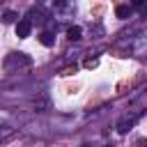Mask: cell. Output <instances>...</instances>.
Segmentation results:
<instances>
[{"mask_svg":"<svg viewBox=\"0 0 147 147\" xmlns=\"http://www.w3.org/2000/svg\"><path fill=\"white\" fill-rule=\"evenodd\" d=\"M39 41H41L44 46H53V44H55V37H53V32H41V34H39Z\"/></svg>","mask_w":147,"mask_h":147,"instance_id":"obj_6","label":"cell"},{"mask_svg":"<svg viewBox=\"0 0 147 147\" xmlns=\"http://www.w3.org/2000/svg\"><path fill=\"white\" fill-rule=\"evenodd\" d=\"M67 37H69V39H71V41H78V39H80V37H83V30H80V28H78V25H71V28H69V30H67Z\"/></svg>","mask_w":147,"mask_h":147,"instance_id":"obj_4","label":"cell"},{"mask_svg":"<svg viewBox=\"0 0 147 147\" xmlns=\"http://www.w3.org/2000/svg\"><path fill=\"white\" fill-rule=\"evenodd\" d=\"M11 64H18V67H21V64H25V67H28V64H30V57H28L25 53H11V55L7 57V62H5V67L9 69Z\"/></svg>","mask_w":147,"mask_h":147,"instance_id":"obj_2","label":"cell"},{"mask_svg":"<svg viewBox=\"0 0 147 147\" xmlns=\"http://www.w3.org/2000/svg\"><path fill=\"white\" fill-rule=\"evenodd\" d=\"M0 140H2V136H0Z\"/></svg>","mask_w":147,"mask_h":147,"instance_id":"obj_11","label":"cell"},{"mask_svg":"<svg viewBox=\"0 0 147 147\" xmlns=\"http://www.w3.org/2000/svg\"><path fill=\"white\" fill-rule=\"evenodd\" d=\"M16 21H18V14H16V11H5V14H2V23H5V25L16 23Z\"/></svg>","mask_w":147,"mask_h":147,"instance_id":"obj_7","label":"cell"},{"mask_svg":"<svg viewBox=\"0 0 147 147\" xmlns=\"http://www.w3.org/2000/svg\"><path fill=\"white\" fill-rule=\"evenodd\" d=\"M131 126H133V119H129V117H124V119L117 122V131H119V133H126Z\"/></svg>","mask_w":147,"mask_h":147,"instance_id":"obj_5","label":"cell"},{"mask_svg":"<svg viewBox=\"0 0 147 147\" xmlns=\"http://www.w3.org/2000/svg\"><path fill=\"white\" fill-rule=\"evenodd\" d=\"M96 64H99V60H96V57H94V60H85V69H94Z\"/></svg>","mask_w":147,"mask_h":147,"instance_id":"obj_8","label":"cell"},{"mask_svg":"<svg viewBox=\"0 0 147 147\" xmlns=\"http://www.w3.org/2000/svg\"><path fill=\"white\" fill-rule=\"evenodd\" d=\"M115 16H117V18H129V16H131V5H119V7L115 9Z\"/></svg>","mask_w":147,"mask_h":147,"instance_id":"obj_3","label":"cell"},{"mask_svg":"<svg viewBox=\"0 0 147 147\" xmlns=\"http://www.w3.org/2000/svg\"><path fill=\"white\" fill-rule=\"evenodd\" d=\"M39 2H44V0H39Z\"/></svg>","mask_w":147,"mask_h":147,"instance_id":"obj_10","label":"cell"},{"mask_svg":"<svg viewBox=\"0 0 147 147\" xmlns=\"http://www.w3.org/2000/svg\"><path fill=\"white\" fill-rule=\"evenodd\" d=\"M30 32H32V21L30 18H21L16 23V37L18 39H25V37H30Z\"/></svg>","mask_w":147,"mask_h":147,"instance_id":"obj_1","label":"cell"},{"mask_svg":"<svg viewBox=\"0 0 147 147\" xmlns=\"http://www.w3.org/2000/svg\"><path fill=\"white\" fill-rule=\"evenodd\" d=\"M131 5H133V7H142V5H145V0H131Z\"/></svg>","mask_w":147,"mask_h":147,"instance_id":"obj_9","label":"cell"}]
</instances>
